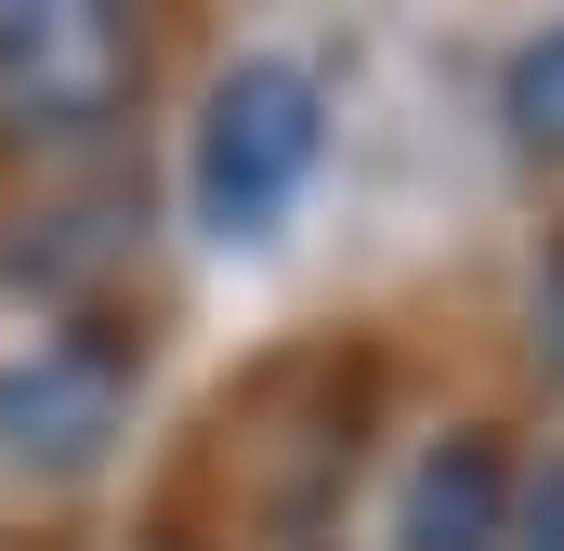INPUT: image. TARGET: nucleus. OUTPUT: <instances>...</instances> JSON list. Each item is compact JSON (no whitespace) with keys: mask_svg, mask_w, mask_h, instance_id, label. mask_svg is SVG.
<instances>
[{"mask_svg":"<svg viewBox=\"0 0 564 551\" xmlns=\"http://www.w3.org/2000/svg\"><path fill=\"white\" fill-rule=\"evenodd\" d=\"M512 539V473L486 433H446L421 473H408V512H394V551H499Z\"/></svg>","mask_w":564,"mask_h":551,"instance_id":"3","label":"nucleus"},{"mask_svg":"<svg viewBox=\"0 0 564 551\" xmlns=\"http://www.w3.org/2000/svg\"><path fill=\"white\" fill-rule=\"evenodd\" d=\"M499 551H564V446L525 473V499H512V539Z\"/></svg>","mask_w":564,"mask_h":551,"instance_id":"5","label":"nucleus"},{"mask_svg":"<svg viewBox=\"0 0 564 551\" xmlns=\"http://www.w3.org/2000/svg\"><path fill=\"white\" fill-rule=\"evenodd\" d=\"M539 315H552V355H564V263H552V289H539Z\"/></svg>","mask_w":564,"mask_h":551,"instance_id":"6","label":"nucleus"},{"mask_svg":"<svg viewBox=\"0 0 564 551\" xmlns=\"http://www.w3.org/2000/svg\"><path fill=\"white\" fill-rule=\"evenodd\" d=\"M315 144H328L315 66H302V53H237V66L210 79V106H197V144H184L197 224H210V237H263L289 197H302Z\"/></svg>","mask_w":564,"mask_h":551,"instance_id":"1","label":"nucleus"},{"mask_svg":"<svg viewBox=\"0 0 564 551\" xmlns=\"http://www.w3.org/2000/svg\"><path fill=\"white\" fill-rule=\"evenodd\" d=\"M499 119H512V144H525V158H564V26L512 53V79H499Z\"/></svg>","mask_w":564,"mask_h":551,"instance_id":"4","label":"nucleus"},{"mask_svg":"<svg viewBox=\"0 0 564 551\" xmlns=\"http://www.w3.org/2000/svg\"><path fill=\"white\" fill-rule=\"evenodd\" d=\"M144 93V26L106 0H40L0 13V132L26 144H79Z\"/></svg>","mask_w":564,"mask_h":551,"instance_id":"2","label":"nucleus"}]
</instances>
